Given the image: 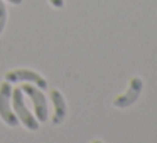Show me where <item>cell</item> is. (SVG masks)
Instances as JSON below:
<instances>
[{
	"instance_id": "10",
	"label": "cell",
	"mask_w": 157,
	"mask_h": 143,
	"mask_svg": "<svg viewBox=\"0 0 157 143\" xmlns=\"http://www.w3.org/2000/svg\"><path fill=\"white\" fill-rule=\"evenodd\" d=\"M91 143H103V141H101V140H93Z\"/></svg>"
},
{
	"instance_id": "7",
	"label": "cell",
	"mask_w": 157,
	"mask_h": 143,
	"mask_svg": "<svg viewBox=\"0 0 157 143\" xmlns=\"http://www.w3.org/2000/svg\"><path fill=\"white\" fill-rule=\"evenodd\" d=\"M5 22H7V9H5V4L0 0V34L5 27Z\"/></svg>"
},
{
	"instance_id": "4",
	"label": "cell",
	"mask_w": 157,
	"mask_h": 143,
	"mask_svg": "<svg viewBox=\"0 0 157 143\" xmlns=\"http://www.w3.org/2000/svg\"><path fill=\"white\" fill-rule=\"evenodd\" d=\"M21 89H22L24 94H27L29 98H31L37 121H46V119H48V103H46L44 93L39 88H34L32 84H24Z\"/></svg>"
},
{
	"instance_id": "9",
	"label": "cell",
	"mask_w": 157,
	"mask_h": 143,
	"mask_svg": "<svg viewBox=\"0 0 157 143\" xmlns=\"http://www.w3.org/2000/svg\"><path fill=\"white\" fill-rule=\"evenodd\" d=\"M7 2H10V4H14V5H19V4H22V0H7Z\"/></svg>"
},
{
	"instance_id": "3",
	"label": "cell",
	"mask_w": 157,
	"mask_h": 143,
	"mask_svg": "<svg viewBox=\"0 0 157 143\" xmlns=\"http://www.w3.org/2000/svg\"><path fill=\"white\" fill-rule=\"evenodd\" d=\"M142 89H144V81H142V78H139V76H133V78L130 79V82H128V88H127V91L123 93V94L117 96V98L113 99V106H115V108H128V106H132L133 103L139 99Z\"/></svg>"
},
{
	"instance_id": "6",
	"label": "cell",
	"mask_w": 157,
	"mask_h": 143,
	"mask_svg": "<svg viewBox=\"0 0 157 143\" xmlns=\"http://www.w3.org/2000/svg\"><path fill=\"white\" fill-rule=\"evenodd\" d=\"M51 101L54 105V115H52V125H61L66 118L68 113V106H66L64 96L59 89H52L51 91Z\"/></svg>"
},
{
	"instance_id": "8",
	"label": "cell",
	"mask_w": 157,
	"mask_h": 143,
	"mask_svg": "<svg viewBox=\"0 0 157 143\" xmlns=\"http://www.w3.org/2000/svg\"><path fill=\"white\" fill-rule=\"evenodd\" d=\"M49 2H51V5L56 9H63V5H64V0H49Z\"/></svg>"
},
{
	"instance_id": "1",
	"label": "cell",
	"mask_w": 157,
	"mask_h": 143,
	"mask_svg": "<svg viewBox=\"0 0 157 143\" xmlns=\"http://www.w3.org/2000/svg\"><path fill=\"white\" fill-rule=\"evenodd\" d=\"M12 106H14L15 116H17L19 121H21L25 128L32 130V131L39 130V121H37V118L32 116V113L27 109V106H25V103H24V93H22L21 88L12 89Z\"/></svg>"
},
{
	"instance_id": "5",
	"label": "cell",
	"mask_w": 157,
	"mask_h": 143,
	"mask_svg": "<svg viewBox=\"0 0 157 143\" xmlns=\"http://www.w3.org/2000/svg\"><path fill=\"white\" fill-rule=\"evenodd\" d=\"M5 81L9 82H21V81H27L36 84L39 89H46L48 88V82L42 78L39 72L32 71V69H14V71H9L5 74Z\"/></svg>"
},
{
	"instance_id": "2",
	"label": "cell",
	"mask_w": 157,
	"mask_h": 143,
	"mask_svg": "<svg viewBox=\"0 0 157 143\" xmlns=\"http://www.w3.org/2000/svg\"><path fill=\"white\" fill-rule=\"evenodd\" d=\"M10 105H12V88L9 81H4L0 84V118L9 126H17L19 118L15 116Z\"/></svg>"
}]
</instances>
